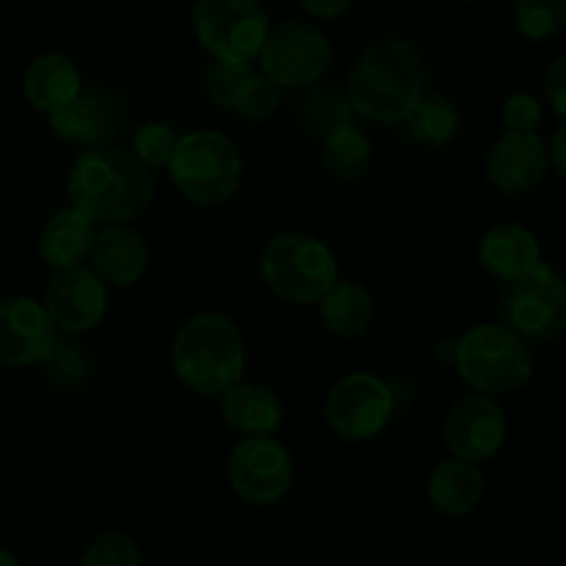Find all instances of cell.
<instances>
[{
  "label": "cell",
  "instance_id": "obj_12",
  "mask_svg": "<svg viewBox=\"0 0 566 566\" xmlns=\"http://www.w3.org/2000/svg\"><path fill=\"white\" fill-rule=\"evenodd\" d=\"M127 114V99L119 88L92 86L81 88L70 105L50 114V127L64 142L105 147L125 130Z\"/></svg>",
  "mask_w": 566,
  "mask_h": 566
},
{
  "label": "cell",
  "instance_id": "obj_15",
  "mask_svg": "<svg viewBox=\"0 0 566 566\" xmlns=\"http://www.w3.org/2000/svg\"><path fill=\"white\" fill-rule=\"evenodd\" d=\"M50 318L61 332L81 335L94 329L108 313V291L99 280L97 271H88L83 265L64 269L50 280L48 296H44Z\"/></svg>",
  "mask_w": 566,
  "mask_h": 566
},
{
  "label": "cell",
  "instance_id": "obj_11",
  "mask_svg": "<svg viewBox=\"0 0 566 566\" xmlns=\"http://www.w3.org/2000/svg\"><path fill=\"white\" fill-rule=\"evenodd\" d=\"M293 484L291 453L274 437H243L230 453V486L249 506H274Z\"/></svg>",
  "mask_w": 566,
  "mask_h": 566
},
{
  "label": "cell",
  "instance_id": "obj_34",
  "mask_svg": "<svg viewBox=\"0 0 566 566\" xmlns=\"http://www.w3.org/2000/svg\"><path fill=\"white\" fill-rule=\"evenodd\" d=\"M545 94L547 99H551L553 111L566 119V53L558 55L551 64V70H547Z\"/></svg>",
  "mask_w": 566,
  "mask_h": 566
},
{
  "label": "cell",
  "instance_id": "obj_36",
  "mask_svg": "<svg viewBox=\"0 0 566 566\" xmlns=\"http://www.w3.org/2000/svg\"><path fill=\"white\" fill-rule=\"evenodd\" d=\"M547 158H551V166L558 171V175L566 180V122L556 127L551 144H547Z\"/></svg>",
  "mask_w": 566,
  "mask_h": 566
},
{
  "label": "cell",
  "instance_id": "obj_13",
  "mask_svg": "<svg viewBox=\"0 0 566 566\" xmlns=\"http://www.w3.org/2000/svg\"><path fill=\"white\" fill-rule=\"evenodd\" d=\"M59 340V326L48 307L28 296L0 298V363L28 368L44 363Z\"/></svg>",
  "mask_w": 566,
  "mask_h": 566
},
{
  "label": "cell",
  "instance_id": "obj_32",
  "mask_svg": "<svg viewBox=\"0 0 566 566\" xmlns=\"http://www.w3.org/2000/svg\"><path fill=\"white\" fill-rule=\"evenodd\" d=\"M83 564L86 566H138L142 564V553H138L136 542L125 534H99L97 539L88 545L83 553Z\"/></svg>",
  "mask_w": 566,
  "mask_h": 566
},
{
  "label": "cell",
  "instance_id": "obj_10",
  "mask_svg": "<svg viewBox=\"0 0 566 566\" xmlns=\"http://www.w3.org/2000/svg\"><path fill=\"white\" fill-rule=\"evenodd\" d=\"M260 66L282 88H304L318 83L332 64V44L318 28L285 22L265 36Z\"/></svg>",
  "mask_w": 566,
  "mask_h": 566
},
{
  "label": "cell",
  "instance_id": "obj_16",
  "mask_svg": "<svg viewBox=\"0 0 566 566\" xmlns=\"http://www.w3.org/2000/svg\"><path fill=\"white\" fill-rule=\"evenodd\" d=\"M547 166V144L536 136V130H509L490 147L486 180L495 191L517 197L534 191L545 180Z\"/></svg>",
  "mask_w": 566,
  "mask_h": 566
},
{
  "label": "cell",
  "instance_id": "obj_31",
  "mask_svg": "<svg viewBox=\"0 0 566 566\" xmlns=\"http://www.w3.org/2000/svg\"><path fill=\"white\" fill-rule=\"evenodd\" d=\"M177 147V133L166 122H144L133 133V155L149 169H160L169 164Z\"/></svg>",
  "mask_w": 566,
  "mask_h": 566
},
{
  "label": "cell",
  "instance_id": "obj_14",
  "mask_svg": "<svg viewBox=\"0 0 566 566\" xmlns=\"http://www.w3.org/2000/svg\"><path fill=\"white\" fill-rule=\"evenodd\" d=\"M506 412L486 396L459 401L446 418L448 451L468 462H490L506 442Z\"/></svg>",
  "mask_w": 566,
  "mask_h": 566
},
{
  "label": "cell",
  "instance_id": "obj_17",
  "mask_svg": "<svg viewBox=\"0 0 566 566\" xmlns=\"http://www.w3.org/2000/svg\"><path fill=\"white\" fill-rule=\"evenodd\" d=\"M92 265L105 285L130 287L144 276L149 265V252L136 230L122 224H108L97 232L92 247Z\"/></svg>",
  "mask_w": 566,
  "mask_h": 566
},
{
  "label": "cell",
  "instance_id": "obj_28",
  "mask_svg": "<svg viewBox=\"0 0 566 566\" xmlns=\"http://www.w3.org/2000/svg\"><path fill=\"white\" fill-rule=\"evenodd\" d=\"M252 72L254 70L249 61L213 59L208 66H205V75H202L205 97H208L216 108L232 111V105H235L243 83L252 77Z\"/></svg>",
  "mask_w": 566,
  "mask_h": 566
},
{
  "label": "cell",
  "instance_id": "obj_33",
  "mask_svg": "<svg viewBox=\"0 0 566 566\" xmlns=\"http://www.w3.org/2000/svg\"><path fill=\"white\" fill-rule=\"evenodd\" d=\"M542 122V105L531 94H512L503 105V125L506 130H536Z\"/></svg>",
  "mask_w": 566,
  "mask_h": 566
},
{
  "label": "cell",
  "instance_id": "obj_22",
  "mask_svg": "<svg viewBox=\"0 0 566 566\" xmlns=\"http://www.w3.org/2000/svg\"><path fill=\"white\" fill-rule=\"evenodd\" d=\"M429 501L437 512L462 517L484 501V475L468 459H448L437 464L429 479Z\"/></svg>",
  "mask_w": 566,
  "mask_h": 566
},
{
  "label": "cell",
  "instance_id": "obj_2",
  "mask_svg": "<svg viewBox=\"0 0 566 566\" xmlns=\"http://www.w3.org/2000/svg\"><path fill=\"white\" fill-rule=\"evenodd\" d=\"M426 88V66L403 39H379L359 55L348 77L354 114L379 125H401Z\"/></svg>",
  "mask_w": 566,
  "mask_h": 566
},
{
  "label": "cell",
  "instance_id": "obj_19",
  "mask_svg": "<svg viewBox=\"0 0 566 566\" xmlns=\"http://www.w3.org/2000/svg\"><path fill=\"white\" fill-rule=\"evenodd\" d=\"M94 238H97V221L88 219L83 210L66 208L48 219L39 235V252L55 271L75 269L92 254Z\"/></svg>",
  "mask_w": 566,
  "mask_h": 566
},
{
  "label": "cell",
  "instance_id": "obj_4",
  "mask_svg": "<svg viewBox=\"0 0 566 566\" xmlns=\"http://www.w3.org/2000/svg\"><path fill=\"white\" fill-rule=\"evenodd\" d=\"M459 376L484 396L523 390L534 376V357L523 337L503 324L473 326L453 346Z\"/></svg>",
  "mask_w": 566,
  "mask_h": 566
},
{
  "label": "cell",
  "instance_id": "obj_8",
  "mask_svg": "<svg viewBox=\"0 0 566 566\" xmlns=\"http://www.w3.org/2000/svg\"><path fill=\"white\" fill-rule=\"evenodd\" d=\"M191 22L202 48L224 61H252L271 31L258 0H197Z\"/></svg>",
  "mask_w": 566,
  "mask_h": 566
},
{
  "label": "cell",
  "instance_id": "obj_6",
  "mask_svg": "<svg viewBox=\"0 0 566 566\" xmlns=\"http://www.w3.org/2000/svg\"><path fill=\"white\" fill-rule=\"evenodd\" d=\"M260 274L276 298L315 304L337 280V260L324 241L304 232H285L265 247Z\"/></svg>",
  "mask_w": 566,
  "mask_h": 566
},
{
  "label": "cell",
  "instance_id": "obj_29",
  "mask_svg": "<svg viewBox=\"0 0 566 566\" xmlns=\"http://www.w3.org/2000/svg\"><path fill=\"white\" fill-rule=\"evenodd\" d=\"M44 365H48V379L55 390H75L92 376V359L72 340H55V346L44 357Z\"/></svg>",
  "mask_w": 566,
  "mask_h": 566
},
{
  "label": "cell",
  "instance_id": "obj_25",
  "mask_svg": "<svg viewBox=\"0 0 566 566\" xmlns=\"http://www.w3.org/2000/svg\"><path fill=\"white\" fill-rule=\"evenodd\" d=\"M401 125L407 127L409 138H415V142L429 144V147H442V144H448L457 136L462 116H459L457 103L451 97L423 92V97L418 99V105L409 111V116Z\"/></svg>",
  "mask_w": 566,
  "mask_h": 566
},
{
  "label": "cell",
  "instance_id": "obj_38",
  "mask_svg": "<svg viewBox=\"0 0 566 566\" xmlns=\"http://www.w3.org/2000/svg\"><path fill=\"white\" fill-rule=\"evenodd\" d=\"M457 3H475V0H457Z\"/></svg>",
  "mask_w": 566,
  "mask_h": 566
},
{
  "label": "cell",
  "instance_id": "obj_3",
  "mask_svg": "<svg viewBox=\"0 0 566 566\" xmlns=\"http://www.w3.org/2000/svg\"><path fill=\"white\" fill-rule=\"evenodd\" d=\"M171 365L188 390L205 398L224 396L243 381L247 352L241 332L221 313L191 315L171 343Z\"/></svg>",
  "mask_w": 566,
  "mask_h": 566
},
{
  "label": "cell",
  "instance_id": "obj_24",
  "mask_svg": "<svg viewBox=\"0 0 566 566\" xmlns=\"http://www.w3.org/2000/svg\"><path fill=\"white\" fill-rule=\"evenodd\" d=\"M315 304L324 326L337 337L363 335L374 318V298L354 280H335Z\"/></svg>",
  "mask_w": 566,
  "mask_h": 566
},
{
  "label": "cell",
  "instance_id": "obj_23",
  "mask_svg": "<svg viewBox=\"0 0 566 566\" xmlns=\"http://www.w3.org/2000/svg\"><path fill=\"white\" fill-rule=\"evenodd\" d=\"M293 122L310 138L324 142L337 127L354 122V105L346 92L335 86H304V92L293 99Z\"/></svg>",
  "mask_w": 566,
  "mask_h": 566
},
{
  "label": "cell",
  "instance_id": "obj_5",
  "mask_svg": "<svg viewBox=\"0 0 566 566\" xmlns=\"http://www.w3.org/2000/svg\"><path fill=\"white\" fill-rule=\"evenodd\" d=\"M169 177L177 191L193 205H221L241 186L243 160L235 144L216 130H193L177 138L169 158Z\"/></svg>",
  "mask_w": 566,
  "mask_h": 566
},
{
  "label": "cell",
  "instance_id": "obj_26",
  "mask_svg": "<svg viewBox=\"0 0 566 566\" xmlns=\"http://www.w3.org/2000/svg\"><path fill=\"white\" fill-rule=\"evenodd\" d=\"M321 160L337 180H359L370 169V138L354 122H348L324 138Z\"/></svg>",
  "mask_w": 566,
  "mask_h": 566
},
{
  "label": "cell",
  "instance_id": "obj_7",
  "mask_svg": "<svg viewBox=\"0 0 566 566\" xmlns=\"http://www.w3.org/2000/svg\"><path fill=\"white\" fill-rule=\"evenodd\" d=\"M501 321L523 340H556L566 329V280L553 265L536 263L528 274L506 282Z\"/></svg>",
  "mask_w": 566,
  "mask_h": 566
},
{
  "label": "cell",
  "instance_id": "obj_30",
  "mask_svg": "<svg viewBox=\"0 0 566 566\" xmlns=\"http://www.w3.org/2000/svg\"><path fill=\"white\" fill-rule=\"evenodd\" d=\"M282 103V86L269 77L265 72H252L247 83H243L241 94H238L235 105L232 111L241 114L243 119L249 122H260V119H269Z\"/></svg>",
  "mask_w": 566,
  "mask_h": 566
},
{
  "label": "cell",
  "instance_id": "obj_20",
  "mask_svg": "<svg viewBox=\"0 0 566 566\" xmlns=\"http://www.w3.org/2000/svg\"><path fill=\"white\" fill-rule=\"evenodd\" d=\"M224 420L243 437H269L282 426V401L263 385L238 381L224 392Z\"/></svg>",
  "mask_w": 566,
  "mask_h": 566
},
{
  "label": "cell",
  "instance_id": "obj_27",
  "mask_svg": "<svg viewBox=\"0 0 566 566\" xmlns=\"http://www.w3.org/2000/svg\"><path fill=\"white\" fill-rule=\"evenodd\" d=\"M514 22L528 42H547L566 28V0H517Z\"/></svg>",
  "mask_w": 566,
  "mask_h": 566
},
{
  "label": "cell",
  "instance_id": "obj_21",
  "mask_svg": "<svg viewBox=\"0 0 566 566\" xmlns=\"http://www.w3.org/2000/svg\"><path fill=\"white\" fill-rule=\"evenodd\" d=\"M81 88V72H77V66L66 55H39L25 72L28 103L36 111H44V114H55L64 105H70Z\"/></svg>",
  "mask_w": 566,
  "mask_h": 566
},
{
  "label": "cell",
  "instance_id": "obj_37",
  "mask_svg": "<svg viewBox=\"0 0 566 566\" xmlns=\"http://www.w3.org/2000/svg\"><path fill=\"white\" fill-rule=\"evenodd\" d=\"M0 564H6V566H14V564H17V558H14V556H9V553H3V551H0Z\"/></svg>",
  "mask_w": 566,
  "mask_h": 566
},
{
  "label": "cell",
  "instance_id": "obj_18",
  "mask_svg": "<svg viewBox=\"0 0 566 566\" xmlns=\"http://www.w3.org/2000/svg\"><path fill=\"white\" fill-rule=\"evenodd\" d=\"M479 263L495 280L514 282L542 263V247L528 227L497 224L481 238Z\"/></svg>",
  "mask_w": 566,
  "mask_h": 566
},
{
  "label": "cell",
  "instance_id": "obj_9",
  "mask_svg": "<svg viewBox=\"0 0 566 566\" xmlns=\"http://www.w3.org/2000/svg\"><path fill=\"white\" fill-rule=\"evenodd\" d=\"M396 398L392 387L374 374H348L326 396V423L346 442L374 440L390 423Z\"/></svg>",
  "mask_w": 566,
  "mask_h": 566
},
{
  "label": "cell",
  "instance_id": "obj_35",
  "mask_svg": "<svg viewBox=\"0 0 566 566\" xmlns=\"http://www.w3.org/2000/svg\"><path fill=\"white\" fill-rule=\"evenodd\" d=\"M310 14L324 17V20H335V17L346 14L354 6V0H298Z\"/></svg>",
  "mask_w": 566,
  "mask_h": 566
},
{
  "label": "cell",
  "instance_id": "obj_1",
  "mask_svg": "<svg viewBox=\"0 0 566 566\" xmlns=\"http://www.w3.org/2000/svg\"><path fill=\"white\" fill-rule=\"evenodd\" d=\"M70 202L97 224H125L153 202L155 182L147 164L127 149L92 147L70 171Z\"/></svg>",
  "mask_w": 566,
  "mask_h": 566
}]
</instances>
